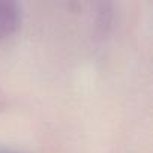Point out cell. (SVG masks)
I'll return each instance as SVG.
<instances>
[{"label":"cell","mask_w":153,"mask_h":153,"mask_svg":"<svg viewBox=\"0 0 153 153\" xmlns=\"http://www.w3.org/2000/svg\"><path fill=\"white\" fill-rule=\"evenodd\" d=\"M0 153H9V152H2V150H0Z\"/></svg>","instance_id":"7a4b0ae2"},{"label":"cell","mask_w":153,"mask_h":153,"mask_svg":"<svg viewBox=\"0 0 153 153\" xmlns=\"http://www.w3.org/2000/svg\"><path fill=\"white\" fill-rule=\"evenodd\" d=\"M20 23V12L15 3L0 2V36L11 35Z\"/></svg>","instance_id":"6da1fadb"}]
</instances>
